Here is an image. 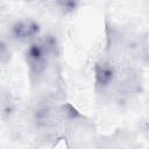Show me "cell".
Segmentation results:
<instances>
[{
	"instance_id": "6da1fadb",
	"label": "cell",
	"mask_w": 149,
	"mask_h": 149,
	"mask_svg": "<svg viewBox=\"0 0 149 149\" xmlns=\"http://www.w3.org/2000/svg\"><path fill=\"white\" fill-rule=\"evenodd\" d=\"M52 47H54L52 43L48 41H43V42H36L27 49L26 61L31 73L40 74L44 71L48 63V56L50 55Z\"/></svg>"
},
{
	"instance_id": "7a4b0ae2",
	"label": "cell",
	"mask_w": 149,
	"mask_h": 149,
	"mask_svg": "<svg viewBox=\"0 0 149 149\" xmlns=\"http://www.w3.org/2000/svg\"><path fill=\"white\" fill-rule=\"evenodd\" d=\"M38 31H40L38 23L35 22L34 20H30V19L17 21L12 28V33H13L14 37L17 40L31 38L35 35H37Z\"/></svg>"
},
{
	"instance_id": "3957f363",
	"label": "cell",
	"mask_w": 149,
	"mask_h": 149,
	"mask_svg": "<svg viewBox=\"0 0 149 149\" xmlns=\"http://www.w3.org/2000/svg\"><path fill=\"white\" fill-rule=\"evenodd\" d=\"M95 81L99 86H107L114 78V69L108 63H98L94 68Z\"/></svg>"
},
{
	"instance_id": "277c9868",
	"label": "cell",
	"mask_w": 149,
	"mask_h": 149,
	"mask_svg": "<svg viewBox=\"0 0 149 149\" xmlns=\"http://www.w3.org/2000/svg\"><path fill=\"white\" fill-rule=\"evenodd\" d=\"M56 1L58 6L66 12H70L76 8V0H56Z\"/></svg>"
},
{
	"instance_id": "5b68a950",
	"label": "cell",
	"mask_w": 149,
	"mask_h": 149,
	"mask_svg": "<svg viewBox=\"0 0 149 149\" xmlns=\"http://www.w3.org/2000/svg\"><path fill=\"white\" fill-rule=\"evenodd\" d=\"M26 1H34V0H26Z\"/></svg>"
}]
</instances>
